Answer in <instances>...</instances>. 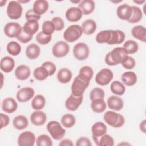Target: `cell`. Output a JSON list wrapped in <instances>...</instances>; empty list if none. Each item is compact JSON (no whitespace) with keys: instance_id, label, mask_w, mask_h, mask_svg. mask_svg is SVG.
Masks as SVG:
<instances>
[{"instance_id":"1","label":"cell","mask_w":146,"mask_h":146,"mask_svg":"<svg viewBox=\"0 0 146 146\" xmlns=\"http://www.w3.org/2000/svg\"><path fill=\"white\" fill-rule=\"evenodd\" d=\"M128 54L123 47H116L106 54L105 62L109 66H116L120 63L122 64L128 58Z\"/></svg>"},{"instance_id":"2","label":"cell","mask_w":146,"mask_h":146,"mask_svg":"<svg viewBox=\"0 0 146 146\" xmlns=\"http://www.w3.org/2000/svg\"><path fill=\"white\" fill-rule=\"evenodd\" d=\"M103 117L106 123L114 128H120L125 123L123 116L111 111H107L104 113Z\"/></svg>"},{"instance_id":"3","label":"cell","mask_w":146,"mask_h":146,"mask_svg":"<svg viewBox=\"0 0 146 146\" xmlns=\"http://www.w3.org/2000/svg\"><path fill=\"white\" fill-rule=\"evenodd\" d=\"M83 29L79 25L70 26L63 33V38L68 42H74L80 38L83 34Z\"/></svg>"},{"instance_id":"4","label":"cell","mask_w":146,"mask_h":146,"mask_svg":"<svg viewBox=\"0 0 146 146\" xmlns=\"http://www.w3.org/2000/svg\"><path fill=\"white\" fill-rule=\"evenodd\" d=\"M47 129L52 138L56 140L62 139L66 133L65 129L57 121H50L47 125Z\"/></svg>"},{"instance_id":"5","label":"cell","mask_w":146,"mask_h":146,"mask_svg":"<svg viewBox=\"0 0 146 146\" xmlns=\"http://www.w3.org/2000/svg\"><path fill=\"white\" fill-rule=\"evenodd\" d=\"M22 7L21 4L17 1H11L7 7V16L12 19H19L22 13Z\"/></svg>"},{"instance_id":"6","label":"cell","mask_w":146,"mask_h":146,"mask_svg":"<svg viewBox=\"0 0 146 146\" xmlns=\"http://www.w3.org/2000/svg\"><path fill=\"white\" fill-rule=\"evenodd\" d=\"M90 82H86L78 77L76 76L71 85V94L75 96H81L85 90L89 86Z\"/></svg>"},{"instance_id":"7","label":"cell","mask_w":146,"mask_h":146,"mask_svg":"<svg viewBox=\"0 0 146 146\" xmlns=\"http://www.w3.org/2000/svg\"><path fill=\"white\" fill-rule=\"evenodd\" d=\"M113 77V74L110 69L103 68L97 73L95 82L99 85L106 86L112 80Z\"/></svg>"},{"instance_id":"8","label":"cell","mask_w":146,"mask_h":146,"mask_svg":"<svg viewBox=\"0 0 146 146\" xmlns=\"http://www.w3.org/2000/svg\"><path fill=\"white\" fill-rule=\"evenodd\" d=\"M90 50L88 46L84 43H78L73 48V54L75 58L79 60L86 59L89 55Z\"/></svg>"},{"instance_id":"9","label":"cell","mask_w":146,"mask_h":146,"mask_svg":"<svg viewBox=\"0 0 146 146\" xmlns=\"http://www.w3.org/2000/svg\"><path fill=\"white\" fill-rule=\"evenodd\" d=\"M22 31V27L17 22L7 23L4 27V33L9 38H17Z\"/></svg>"},{"instance_id":"10","label":"cell","mask_w":146,"mask_h":146,"mask_svg":"<svg viewBox=\"0 0 146 146\" xmlns=\"http://www.w3.org/2000/svg\"><path fill=\"white\" fill-rule=\"evenodd\" d=\"M70 50L69 45L64 41L56 42L52 48V52L54 56L56 58H62L67 55Z\"/></svg>"},{"instance_id":"11","label":"cell","mask_w":146,"mask_h":146,"mask_svg":"<svg viewBox=\"0 0 146 146\" xmlns=\"http://www.w3.org/2000/svg\"><path fill=\"white\" fill-rule=\"evenodd\" d=\"M35 141V136L30 131L21 133L18 139V144L19 146H33Z\"/></svg>"},{"instance_id":"12","label":"cell","mask_w":146,"mask_h":146,"mask_svg":"<svg viewBox=\"0 0 146 146\" xmlns=\"http://www.w3.org/2000/svg\"><path fill=\"white\" fill-rule=\"evenodd\" d=\"M83 99V96H75L71 94V95L66 99L65 102V106L68 110L71 111H75L79 108L82 103Z\"/></svg>"},{"instance_id":"13","label":"cell","mask_w":146,"mask_h":146,"mask_svg":"<svg viewBox=\"0 0 146 146\" xmlns=\"http://www.w3.org/2000/svg\"><path fill=\"white\" fill-rule=\"evenodd\" d=\"M34 90L31 87H24L20 89L17 93L16 97L20 102H26L30 100L34 95Z\"/></svg>"},{"instance_id":"14","label":"cell","mask_w":146,"mask_h":146,"mask_svg":"<svg viewBox=\"0 0 146 146\" xmlns=\"http://www.w3.org/2000/svg\"><path fill=\"white\" fill-rule=\"evenodd\" d=\"M132 7L127 3L119 6L117 8V15L120 19L128 21L132 15Z\"/></svg>"},{"instance_id":"15","label":"cell","mask_w":146,"mask_h":146,"mask_svg":"<svg viewBox=\"0 0 146 146\" xmlns=\"http://www.w3.org/2000/svg\"><path fill=\"white\" fill-rule=\"evenodd\" d=\"M83 13L81 10L77 7H71L68 9L66 12V18L71 22L79 21L82 17Z\"/></svg>"},{"instance_id":"16","label":"cell","mask_w":146,"mask_h":146,"mask_svg":"<svg viewBox=\"0 0 146 146\" xmlns=\"http://www.w3.org/2000/svg\"><path fill=\"white\" fill-rule=\"evenodd\" d=\"M47 120L46 113L40 111H36L32 113L30 116V121L35 125L40 126L43 125Z\"/></svg>"},{"instance_id":"17","label":"cell","mask_w":146,"mask_h":146,"mask_svg":"<svg viewBox=\"0 0 146 146\" xmlns=\"http://www.w3.org/2000/svg\"><path fill=\"white\" fill-rule=\"evenodd\" d=\"M107 105L111 110L114 111H120L124 106L123 99L117 96H111L107 99Z\"/></svg>"},{"instance_id":"18","label":"cell","mask_w":146,"mask_h":146,"mask_svg":"<svg viewBox=\"0 0 146 146\" xmlns=\"http://www.w3.org/2000/svg\"><path fill=\"white\" fill-rule=\"evenodd\" d=\"M39 23L37 20L35 19H30L27 20V21L24 24L22 30L26 34L33 35L35 34L39 29Z\"/></svg>"},{"instance_id":"19","label":"cell","mask_w":146,"mask_h":146,"mask_svg":"<svg viewBox=\"0 0 146 146\" xmlns=\"http://www.w3.org/2000/svg\"><path fill=\"white\" fill-rule=\"evenodd\" d=\"M18 107V104L14 99L7 98L2 102V109L3 111L11 113L15 112Z\"/></svg>"},{"instance_id":"20","label":"cell","mask_w":146,"mask_h":146,"mask_svg":"<svg viewBox=\"0 0 146 146\" xmlns=\"http://www.w3.org/2000/svg\"><path fill=\"white\" fill-rule=\"evenodd\" d=\"M30 74L31 71L30 68L24 64L18 66L15 70V77L20 80H24L28 79L30 76Z\"/></svg>"},{"instance_id":"21","label":"cell","mask_w":146,"mask_h":146,"mask_svg":"<svg viewBox=\"0 0 146 146\" xmlns=\"http://www.w3.org/2000/svg\"><path fill=\"white\" fill-rule=\"evenodd\" d=\"M49 7L48 2L46 0H36L33 4V10L39 15L44 14Z\"/></svg>"},{"instance_id":"22","label":"cell","mask_w":146,"mask_h":146,"mask_svg":"<svg viewBox=\"0 0 146 146\" xmlns=\"http://www.w3.org/2000/svg\"><path fill=\"white\" fill-rule=\"evenodd\" d=\"M107 126L103 122L98 121L93 124L91 128L92 137H99L106 133Z\"/></svg>"},{"instance_id":"23","label":"cell","mask_w":146,"mask_h":146,"mask_svg":"<svg viewBox=\"0 0 146 146\" xmlns=\"http://www.w3.org/2000/svg\"><path fill=\"white\" fill-rule=\"evenodd\" d=\"M15 66L14 60L10 56H5L1 60L0 67L2 71L6 73L11 72Z\"/></svg>"},{"instance_id":"24","label":"cell","mask_w":146,"mask_h":146,"mask_svg":"<svg viewBox=\"0 0 146 146\" xmlns=\"http://www.w3.org/2000/svg\"><path fill=\"white\" fill-rule=\"evenodd\" d=\"M112 36L110 41L107 43L109 45L119 44L124 41L125 35L124 32L120 30H111Z\"/></svg>"},{"instance_id":"25","label":"cell","mask_w":146,"mask_h":146,"mask_svg":"<svg viewBox=\"0 0 146 146\" xmlns=\"http://www.w3.org/2000/svg\"><path fill=\"white\" fill-rule=\"evenodd\" d=\"M132 36L137 39L143 42H146V29L141 25H137L134 26L132 29Z\"/></svg>"},{"instance_id":"26","label":"cell","mask_w":146,"mask_h":146,"mask_svg":"<svg viewBox=\"0 0 146 146\" xmlns=\"http://www.w3.org/2000/svg\"><path fill=\"white\" fill-rule=\"evenodd\" d=\"M95 2L92 0H83L79 3V8L84 15H88L95 9Z\"/></svg>"},{"instance_id":"27","label":"cell","mask_w":146,"mask_h":146,"mask_svg":"<svg viewBox=\"0 0 146 146\" xmlns=\"http://www.w3.org/2000/svg\"><path fill=\"white\" fill-rule=\"evenodd\" d=\"M92 138L98 146H113L114 145L113 137L106 133L99 137Z\"/></svg>"},{"instance_id":"28","label":"cell","mask_w":146,"mask_h":146,"mask_svg":"<svg viewBox=\"0 0 146 146\" xmlns=\"http://www.w3.org/2000/svg\"><path fill=\"white\" fill-rule=\"evenodd\" d=\"M40 53V48L38 45L35 43L29 44L26 48V55L30 59H35L37 58Z\"/></svg>"},{"instance_id":"29","label":"cell","mask_w":146,"mask_h":146,"mask_svg":"<svg viewBox=\"0 0 146 146\" xmlns=\"http://www.w3.org/2000/svg\"><path fill=\"white\" fill-rule=\"evenodd\" d=\"M121 79L126 86H132L137 82V76L134 72L127 71L121 75Z\"/></svg>"},{"instance_id":"30","label":"cell","mask_w":146,"mask_h":146,"mask_svg":"<svg viewBox=\"0 0 146 146\" xmlns=\"http://www.w3.org/2000/svg\"><path fill=\"white\" fill-rule=\"evenodd\" d=\"M93 74L94 71L92 68L88 66H84L80 69L78 76L82 80L86 82H90L93 76Z\"/></svg>"},{"instance_id":"31","label":"cell","mask_w":146,"mask_h":146,"mask_svg":"<svg viewBox=\"0 0 146 146\" xmlns=\"http://www.w3.org/2000/svg\"><path fill=\"white\" fill-rule=\"evenodd\" d=\"M81 27L84 34L90 35L95 31L96 29V23L93 19H86L83 22Z\"/></svg>"},{"instance_id":"32","label":"cell","mask_w":146,"mask_h":146,"mask_svg":"<svg viewBox=\"0 0 146 146\" xmlns=\"http://www.w3.org/2000/svg\"><path fill=\"white\" fill-rule=\"evenodd\" d=\"M71 78L72 72L67 68L60 69L57 74V79L61 83H67L71 80Z\"/></svg>"},{"instance_id":"33","label":"cell","mask_w":146,"mask_h":146,"mask_svg":"<svg viewBox=\"0 0 146 146\" xmlns=\"http://www.w3.org/2000/svg\"><path fill=\"white\" fill-rule=\"evenodd\" d=\"M13 124L14 128L17 129L22 130L26 128L29 124L27 117L23 115H18L14 117L13 120Z\"/></svg>"},{"instance_id":"34","label":"cell","mask_w":146,"mask_h":146,"mask_svg":"<svg viewBox=\"0 0 146 146\" xmlns=\"http://www.w3.org/2000/svg\"><path fill=\"white\" fill-rule=\"evenodd\" d=\"M91 107L94 112L102 113L106 110V104L104 99H95L92 100Z\"/></svg>"},{"instance_id":"35","label":"cell","mask_w":146,"mask_h":146,"mask_svg":"<svg viewBox=\"0 0 146 146\" xmlns=\"http://www.w3.org/2000/svg\"><path fill=\"white\" fill-rule=\"evenodd\" d=\"M111 30H103L98 33L96 36V41L98 43H108L111 38Z\"/></svg>"},{"instance_id":"36","label":"cell","mask_w":146,"mask_h":146,"mask_svg":"<svg viewBox=\"0 0 146 146\" xmlns=\"http://www.w3.org/2000/svg\"><path fill=\"white\" fill-rule=\"evenodd\" d=\"M45 104L46 99L42 95H36L31 101V107L36 111L42 110L44 107Z\"/></svg>"},{"instance_id":"37","label":"cell","mask_w":146,"mask_h":146,"mask_svg":"<svg viewBox=\"0 0 146 146\" xmlns=\"http://www.w3.org/2000/svg\"><path fill=\"white\" fill-rule=\"evenodd\" d=\"M132 15L130 19L128 21L129 23H135L139 22L143 17V13L140 8L136 6H132Z\"/></svg>"},{"instance_id":"38","label":"cell","mask_w":146,"mask_h":146,"mask_svg":"<svg viewBox=\"0 0 146 146\" xmlns=\"http://www.w3.org/2000/svg\"><path fill=\"white\" fill-rule=\"evenodd\" d=\"M111 91L114 94L117 95H122L125 91V87L120 82L115 80L111 84Z\"/></svg>"},{"instance_id":"39","label":"cell","mask_w":146,"mask_h":146,"mask_svg":"<svg viewBox=\"0 0 146 146\" xmlns=\"http://www.w3.org/2000/svg\"><path fill=\"white\" fill-rule=\"evenodd\" d=\"M33 75L34 78L38 80H43L49 76L48 71L43 66L36 68L34 70Z\"/></svg>"},{"instance_id":"40","label":"cell","mask_w":146,"mask_h":146,"mask_svg":"<svg viewBox=\"0 0 146 146\" xmlns=\"http://www.w3.org/2000/svg\"><path fill=\"white\" fill-rule=\"evenodd\" d=\"M75 117L72 114L66 113L61 118V123L65 128H71L75 125Z\"/></svg>"},{"instance_id":"41","label":"cell","mask_w":146,"mask_h":146,"mask_svg":"<svg viewBox=\"0 0 146 146\" xmlns=\"http://www.w3.org/2000/svg\"><path fill=\"white\" fill-rule=\"evenodd\" d=\"M7 51L9 54L13 56H17L21 51V45L15 41H11L7 44Z\"/></svg>"},{"instance_id":"42","label":"cell","mask_w":146,"mask_h":146,"mask_svg":"<svg viewBox=\"0 0 146 146\" xmlns=\"http://www.w3.org/2000/svg\"><path fill=\"white\" fill-rule=\"evenodd\" d=\"M123 48L126 50L128 54H132L138 51L139 46L135 41L132 40H128L124 43Z\"/></svg>"},{"instance_id":"43","label":"cell","mask_w":146,"mask_h":146,"mask_svg":"<svg viewBox=\"0 0 146 146\" xmlns=\"http://www.w3.org/2000/svg\"><path fill=\"white\" fill-rule=\"evenodd\" d=\"M36 145L38 146H52V141L50 137L43 134L39 135L36 139Z\"/></svg>"},{"instance_id":"44","label":"cell","mask_w":146,"mask_h":146,"mask_svg":"<svg viewBox=\"0 0 146 146\" xmlns=\"http://www.w3.org/2000/svg\"><path fill=\"white\" fill-rule=\"evenodd\" d=\"M55 30L54 23L50 21H45L42 25V31L47 35H51Z\"/></svg>"},{"instance_id":"45","label":"cell","mask_w":146,"mask_h":146,"mask_svg":"<svg viewBox=\"0 0 146 146\" xmlns=\"http://www.w3.org/2000/svg\"><path fill=\"white\" fill-rule=\"evenodd\" d=\"M52 39L51 35H47L40 31L38 33L36 36V40L38 43L42 45H45L48 44Z\"/></svg>"},{"instance_id":"46","label":"cell","mask_w":146,"mask_h":146,"mask_svg":"<svg viewBox=\"0 0 146 146\" xmlns=\"http://www.w3.org/2000/svg\"><path fill=\"white\" fill-rule=\"evenodd\" d=\"M104 92L103 89L95 87L93 88L90 94V98L91 100L95 99H104Z\"/></svg>"},{"instance_id":"47","label":"cell","mask_w":146,"mask_h":146,"mask_svg":"<svg viewBox=\"0 0 146 146\" xmlns=\"http://www.w3.org/2000/svg\"><path fill=\"white\" fill-rule=\"evenodd\" d=\"M42 66L46 68V70L48 71L49 76H51L54 74V73L56 72V67L54 63H53L51 62L50 61H46L44 62Z\"/></svg>"},{"instance_id":"48","label":"cell","mask_w":146,"mask_h":146,"mask_svg":"<svg viewBox=\"0 0 146 146\" xmlns=\"http://www.w3.org/2000/svg\"><path fill=\"white\" fill-rule=\"evenodd\" d=\"M55 26V30L56 31H60L62 30L64 27V21H63V19L59 17H54L52 19V21H51Z\"/></svg>"},{"instance_id":"49","label":"cell","mask_w":146,"mask_h":146,"mask_svg":"<svg viewBox=\"0 0 146 146\" xmlns=\"http://www.w3.org/2000/svg\"><path fill=\"white\" fill-rule=\"evenodd\" d=\"M121 64L125 68L130 70L133 68L135 67L136 62L134 58L128 56L127 59Z\"/></svg>"},{"instance_id":"50","label":"cell","mask_w":146,"mask_h":146,"mask_svg":"<svg viewBox=\"0 0 146 146\" xmlns=\"http://www.w3.org/2000/svg\"><path fill=\"white\" fill-rule=\"evenodd\" d=\"M32 38H33V35H30L26 34L25 32L23 31V30L21 33L20 34V35L17 38L18 41H19L22 43H26L30 42L32 39Z\"/></svg>"},{"instance_id":"51","label":"cell","mask_w":146,"mask_h":146,"mask_svg":"<svg viewBox=\"0 0 146 146\" xmlns=\"http://www.w3.org/2000/svg\"><path fill=\"white\" fill-rule=\"evenodd\" d=\"M76 146H91L92 143L90 140L86 137H81L79 138L76 142Z\"/></svg>"},{"instance_id":"52","label":"cell","mask_w":146,"mask_h":146,"mask_svg":"<svg viewBox=\"0 0 146 146\" xmlns=\"http://www.w3.org/2000/svg\"><path fill=\"white\" fill-rule=\"evenodd\" d=\"M25 17L27 20L35 19L38 21L40 18V15L36 14L33 9H30L26 11L25 14Z\"/></svg>"},{"instance_id":"53","label":"cell","mask_w":146,"mask_h":146,"mask_svg":"<svg viewBox=\"0 0 146 146\" xmlns=\"http://www.w3.org/2000/svg\"><path fill=\"white\" fill-rule=\"evenodd\" d=\"M0 118H1V128L2 129L3 127H6L9 124L10 122V118L7 115L3 114L2 113H0Z\"/></svg>"},{"instance_id":"54","label":"cell","mask_w":146,"mask_h":146,"mask_svg":"<svg viewBox=\"0 0 146 146\" xmlns=\"http://www.w3.org/2000/svg\"><path fill=\"white\" fill-rule=\"evenodd\" d=\"M74 145L72 141L68 139H65L64 140H62L60 143H59V145L60 146H72Z\"/></svg>"},{"instance_id":"55","label":"cell","mask_w":146,"mask_h":146,"mask_svg":"<svg viewBox=\"0 0 146 146\" xmlns=\"http://www.w3.org/2000/svg\"><path fill=\"white\" fill-rule=\"evenodd\" d=\"M145 120H144L140 124V129L143 133H145Z\"/></svg>"},{"instance_id":"56","label":"cell","mask_w":146,"mask_h":146,"mask_svg":"<svg viewBox=\"0 0 146 146\" xmlns=\"http://www.w3.org/2000/svg\"><path fill=\"white\" fill-rule=\"evenodd\" d=\"M133 2H134L135 3H137V4L140 5V4H142L143 3L145 2V1H144V0H143V1H134Z\"/></svg>"},{"instance_id":"57","label":"cell","mask_w":146,"mask_h":146,"mask_svg":"<svg viewBox=\"0 0 146 146\" xmlns=\"http://www.w3.org/2000/svg\"><path fill=\"white\" fill-rule=\"evenodd\" d=\"M19 3H26L29 2V1H18Z\"/></svg>"}]
</instances>
